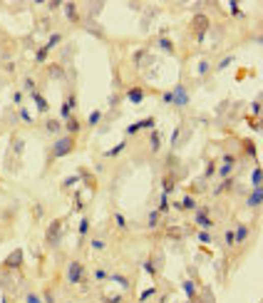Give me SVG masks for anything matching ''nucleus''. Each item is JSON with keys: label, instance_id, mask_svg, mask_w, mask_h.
Returning <instances> with one entry per match:
<instances>
[{"label": "nucleus", "instance_id": "obj_1", "mask_svg": "<svg viewBox=\"0 0 263 303\" xmlns=\"http://www.w3.org/2000/svg\"><path fill=\"white\" fill-rule=\"evenodd\" d=\"M77 147V139L75 137H70V134H65V137H57L55 142H52V147L47 149V164H52L55 159H62V157H67V154H72Z\"/></svg>", "mask_w": 263, "mask_h": 303}, {"label": "nucleus", "instance_id": "obj_2", "mask_svg": "<svg viewBox=\"0 0 263 303\" xmlns=\"http://www.w3.org/2000/svg\"><path fill=\"white\" fill-rule=\"evenodd\" d=\"M65 276H67V284L70 286H85V288H87V279H90V276H87V266L82 264V261H77V259H72V261H70V264H67V273H65Z\"/></svg>", "mask_w": 263, "mask_h": 303}, {"label": "nucleus", "instance_id": "obj_3", "mask_svg": "<svg viewBox=\"0 0 263 303\" xmlns=\"http://www.w3.org/2000/svg\"><path fill=\"white\" fill-rule=\"evenodd\" d=\"M62 226H65V219H52L50 224H47V231H45V244L50 248L60 246V241H62Z\"/></svg>", "mask_w": 263, "mask_h": 303}, {"label": "nucleus", "instance_id": "obj_4", "mask_svg": "<svg viewBox=\"0 0 263 303\" xmlns=\"http://www.w3.org/2000/svg\"><path fill=\"white\" fill-rule=\"evenodd\" d=\"M208 28H211V18H208L206 13H196V15L191 18V30H194V35H196L199 42H204Z\"/></svg>", "mask_w": 263, "mask_h": 303}, {"label": "nucleus", "instance_id": "obj_5", "mask_svg": "<svg viewBox=\"0 0 263 303\" xmlns=\"http://www.w3.org/2000/svg\"><path fill=\"white\" fill-rule=\"evenodd\" d=\"M194 224L199 229H204V231H208V229H214V219H211V209L208 207H196V211H194Z\"/></svg>", "mask_w": 263, "mask_h": 303}, {"label": "nucleus", "instance_id": "obj_6", "mask_svg": "<svg viewBox=\"0 0 263 303\" xmlns=\"http://www.w3.org/2000/svg\"><path fill=\"white\" fill-rule=\"evenodd\" d=\"M22 256H25V254H22V248H15V251H13V254H10V256L3 261V268H5V271H15V268H22Z\"/></svg>", "mask_w": 263, "mask_h": 303}, {"label": "nucleus", "instance_id": "obj_7", "mask_svg": "<svg viewBox=\"0 0 263 303\" xmlns=\"http://www.w3.org/2000/svg\"><path fill=\"white\" fill-rule=\"evenodd\" d=\"M62 130L70 134V137H77V134L82 132V122H80L75 114H72V117H67V119L62 122Z\"/></svg>", "mask_w": 263, "mask_h": 303}, {"label": "nucleus", "instance_id": "obj_8", "mask_svg": "<svg viewBox=\"0 0 263 303\" xmlns=\"http://www.w3.org/2000/svg\"><path fill=\"white\" fill-rule=\"evenodd\" d=\"M62 10H65V18L70 20V22H80L82 20V15H80V5L77 3H62Z\"/></svg>", "mask_w": 263, "mask_h": 303}, {"label": "nucleus", "instance_id": "obj_9", "mask_svg": "<svg viewBox=\"0 0 263 303\" xmlns=\"http://www.w3.org/2000/svg\"><path fill=\"white\" fill-rule=\"evenodd\" d=\"M174 189H176V174L174 171H167L164 176H162V194H174Z\"/></svg>", "mask_w": 263, "mask_h": 303}, {"label": "nucleus", "instance_id": "obj_10", "mask_svg": "<svg viewBox=\"0 0 263 303\" xmlns=\"http://www.w3.org/2000/svg\"><path fill=\"white\" fill-rule=\"evenodd\" d=\"M248 236H251V226H248V224H239V226L233 229V239H236V246H244L246 241H248Z\"/></svg>", "mask_w": 263, "mask_h": 303}, {"label": "nucleus", "instance_id": "obj_11", "mask_svg": "<svg viewBox=\"0 0 263 303\" xmlns=\"http://www.w3.org/2000/svg\"><path fill=\"white\" fill-rule=\"evenodd\" d=\"M124 97L129 99L132 105H139V102L147 97V90H144V87H139V85H134V87H129V90H127V95H124Z\"/></svg>", "mask_w": 263, "mask_h": 303}, {"label": "nucleus", "instance_id": "obj_12", "mask_svg": "<svg viewBox=\"0 0 263 303\" xmlns=\"http://www.w3.org/2000/svg\"><path fill=\"white\" fill-rule=\"evenodd\" d=\"M196 207H199V201H196L194 194H187V196L176 204V209H181V211H196Z\"/></svg>", "mask_w": 263, "mask_h": 303}, {"label": "nucleus", "instance_id": "obj_13", "mask_svg": "<svg viewBox=\"0 0 263 303\" xmlns=\"http://www.w3.org/2000/svg\"><path fill=\"white\" fill-rule=\"evenodd\" d=\"M171 99H174L171 105H179V107H184V105L189 102V92H184V87L179 85L176 90H171Z\"/></svg>", "mask_w": 263, "mask_h": 303}, {"label": "nucleus", "instance_id": "obj_14", "mask_svg": "<svg viewBox=\"0 0 263 303\" xmlns=\"http://www.w3.org/2000/svg\"><path fill=\"white\" fill-rule=\"evenodd\" d=\"M30 97H33V102L38 105V112H42V114H47V112H50V102H47L45 97L40 95V92H33Z\"/></svg>", "mask_w": 263, "mask_h": 303}, {"label": "nucleus", "instance_id": "obj_15", "mask_svg": "<svg viewBox=\"0 0 263 303\" xmlns=\"http://www.w3.org/2000/svg\"><path fill=\"white\" fill-rule=\"evenodd\" d=\"M159 149H162V134L156 132V130H151L149 132V152L151 154H156Z\"/></svg>", "mask_w": 263, "mask_h": 303}, {"label": "nucleus", "instance_id": "obj_16", "mask_svg": "<svg viewBox=\"0 0 263 303\" xmlns=\"http://www.w3.org/2000/svg\"><path fill=\"white\" fill-rule=\"evenodd\" d=\"M45 132L47 134H60L62 132V119H45Z\"/></svg>", "mask_w": 263, "mask_h": 303}, {"label": "nucleus", "instance_id": "obj_17", "mask_svg": "<svg viewBox=\"0 0 263 303\" xmlns=\"http://www.w3.org/2000/svg\"><path fill=\"white\" fill-rule=\"evenodd\" d=\"M246 207H248V209H258V207H261V187H253V194L246 199Z\"/></svg>", "mask_w": 263, "mask_h": 303}, {"label": "nucleus", "instance_id": "obj_18", "mask_svg": "<svg viewBox=\"0 0 263 303\" xmlns=\"http://www.w3.org/2000/svg\"><path fill=\"white\" fill-rule=\"evenodd\" d=\"M181 288H184V293L189 296V301H191V303H194L196 298H199V293H196V284H194L191 279H187V281L181 284Z\"/></svg>", "mask_w": 263, "mask_h": 303}, {"label": "nucleus", "instance_id": "obj_19", "mask_svg": "<svg viewBox=\"0 0 263 303\" xmlns=\"http://www.w3.org/2000/svg\"><path fill=\"white\" fill-rule=\"evenodd\" d=\"M169 209H171L169 196H167V194H162V196H159V207H156V211H159V214L164 216V214H169Z\"/></svg>", "mask_w": 263, "mask_h": 303}, {"label": "nucleus", "instance_id": "obj_20", "mask_svg": "<svg viewBox=\"0 0 263 303\" xmlns=\"http://www.w3.org/2000/svg\"><path fill=\"white\" fill-rule=\"evenodd\" d=\"M159 221H162V214L154 209V211H149V216H147V229H156Z\"/></svg>", "mask_w": 263, "mask_h": 303}, {"label": "nucleus", "instance_id": "obj_21", "mask_svg": "<svg viewBox=\"0 0 263 303\" xmlns=\"http://www.w3.org/2000/svg\"><path fill=\"white\" fill-rule=\"evenodd\" d=\"M231 187H233V176H228V179H221V184L214 189V194L219 196V194H224V191H231Z\"/></svg>", "mask_w": 263, "mask_h": 303}, {"label": "nucleus", "instance_id": "obj_22", "mask_svg": "<svg viewBox=\"0 0 263 303\" xmlns=\"http://www.w3.org/2000/svg\"><path fill=\"white\" fill-rule=\"evenodd\" d=\"M47 77H52V80H62V77H65L62 65H50V67H47Z\"/></svg>", "mask_w": 263, "mask_h": 303}, {"label": "nucleus", "instance_id": "obj_23", "mask_svg": "<svg viewBox=\"0 0 263 303\" xmlns=\"http://www.w3.org/2000/svg\"><path fill=\"white\" fill-rule=\"evenodd\" d=\"M60 42H62V35H60V33H52V35L47 38V42H45V47H47V50L52 53V50H55V47L60 45Z\"/></svg>", "mask_w": 263, "mask_h": 303}, {"label": "nucleus", "instance_id": "obj_24", "mask_svg": "<svg viewBox=\"0 0 263 303\" xmlns=\"http://www.w3.org/2000/svg\"><path fill=\"white\" fill-rule=\"evenodd\" d=\"M47 55H50V50H47L45 45H42V47H38V53H35V65H45Z\"/></svg>", "mask_w": 263, "mask_h": 303}, {"label": "nucleus", "instance_id": "obj_25", "mask_svg": "<svg viewBox=\"0 0 263 303\" xmlns=\"http://www.w3.org/2000/svg\"><path fill=\"white\" fill-rule=\"evenodd\" d=\"M114 224H117V229L119 231H127V219H124V214H119V211H114Z\"/></svg>", "mask_w": 263, "mask_h": 303}, {"label": "nucleus", "instance_id": "obj_26", "mask_svg": "<svg viewBox=\"0 0 263 303\" xmlns=\"http://www.w3.org/2000/svg\"><path fill=\"white\" fill-rule=\"evenodd\" d=\"M224 246H226V248H233V246H236V239H233V229H226V234H224Z\"/></svg>", "mask_w": 263, "mask_h": 303}, {"label": "nucleus", "instance_id": "obj_27", "mask_svg": "<svg viewBox=\"0 0 263 303\" xmlns=\"http://www.w3.org/2000/svg\"><path fill=\"white\" fill-rule=\"evenodd\" d=\"M154 296H156V288L151 286V288H147V291H142V293H139V303H147V301H151Z\"/></svg>", "mask_w": 263, "mask_h": 303}, {"label": "nucleus", "instance_id": "obj_28", "mask_svg": "<svg viewBox=\"0 0 263 303\" xmlns=\"http://www.w3.org/2000/svg\"><path fill=\"white\" fill-rule=\"evenodd\" d=\"M159 47H162L164 53H169V55H174V42H171L169 38H159Z\"/></svg>", "mask_w": 263, "mask_h": 303}, {"label": "nucleus", "instance_id": "obj_29", "mask_svg": "<svg viewBox=\"0 0 263 303\" xmlns=\"http://www.w3.org/2000/svg\"><path fill=\"white\" fill-rule=\"evenodd\" d=\"M99 119H102V110H94V112L90 114V119H87V127H97Z\"/></svg>", "mask_w": 263, "mask_h": 303}, {"label": "nucleus", "instance_id": "obj_30", "mask_svg": "<svg viewBox=\"0 0 263 303\" xmlns=\"http://www.w3.org/2000/svg\"><path fill=\"white\" fill-rule=\"evenodd\" d=\"M25 303H42V296H40L38 291H28L25 293Z\"/></svg>", "mask_w": 263, "mask_h": 303}, {"label": "nucleus", "instance_id": "obj_31", "mask_svg": "<svg viewBox=\"0 0 263 303\" xmlns=\"http://www.w3.org/2000/svg\"><path fill=\"white\" fill-rule=\"evenodd\" d=\"M214 174H216V162H214V159H208V164H206V169H204V179H211V176H214Z\"/></svg>", "mask_w": 263, "mask_h": 303}, {"label": "nucleus", "instance_id": "obj_32", "mask_svg": "<svg viewBox=\"0 0 263 303\" xmlns=\"http://www.w3.org/2000/svg\"><path fill=\"white\" fill-rule=\"evenodd\" d=\"M22 87H25V92H38V87H35V80L33 77H25V82H22Z\"/></svg>", "mask_w": 263, "mask_h": 303}, {"label": "nucleus", "instance_id": "obj_33", "mask_svg": "<svg viewBox=\"0 0 263 303\" xmlns=\"http://www.w3.org/2000/svg\"><path fill=\"white\" fill-rule=\"evenodd\" d=\"M144 271H147L149 276H156V261H154V259H147V261H144Z\"/></svg>", "mask_w": 263, "mask_h": 303}, {"label": "nucleus", "instance_id": "obj_34", "mask_svg": "<svg viewBox=\"0 0 263 303\" xmlns=\"http://www.w3.org/2000/svg\"><path fill=\"white\" fill-rule=\"evenodd\" d=\"M94 281H110V273L104 268H94Z\"/></svg>", "mask_w": 263, "mask_h": 303}, {"label": "nucleus", "instance_id": "obj_35", "mask_svg": "<svg viewBox=\"0 0 263 303\" xmlns=\"http://www.w3.org/2000/svg\"><path fill=\"white\" fill-rule=\"evenodd\" d=\"M42 303H55V291L52 288H45L42 291Z\"/></svg>", "mask_w": 263, "mask_h": 303}, {"label": "nucleus", "instance_id": "obj_36", "mask_svg": "<svg viewBox=\"0 0 263 303\" xmlns=\"http://www.w3.org/2000/svg\"><path fill=\"white\" fill-rule=\"evenodd\" d=\"M124 147H127V139H124V142H119V144H117L114 149H110V152H107L104 157H117V154H122V149H124Z\"/></svg>", "mask_w": 263, "mask_h": 303}, {"label": "nucleus", "instance_id": "obj_37", "mask_svg": "<svg viewBox=\"0 0 263 303\" xmlns=\"http://www.w3.org/2000/svg\"><path fill=\"white\" fill-rule=\"evenodd\" d=\"M77 231H80V236H87V231H90V219H87V216L80 221V229H77Z\"/></svg>", "mask_w": 263, "mask_h": 303}, {"label": "nucleus", "instance_id": "obj_38", "mask_svg": "<svg viewBox=\"0 0 263 303\" xmlns=\"http://www.w3.org/2000/svg\"><path fill=\"white\" fill-rule=\"evenodd\" d=\"M104 303H124L122 293H112V296H104Z\"/></svg>", "mask_w": 263, "mask_h": 303}, {"label": "nucleus", "instance_id": "obj_39", "mask_svg": "<svg viewBox=\"0 0 263 303\" xmlns=\"http://www.w3.org/2000/svg\"><path fill=\"white\" fill-rule=\"evenodd\" d=\"M20 119H22V122H25V124H33V114L28 112V110H25V107H20Z\"/></svg>", "mask_w": 263, "mask_h": 303}, {"label": "nucleus", "instance_id": "obj_40", "mask_svg": "<svg viewBox=\"0 0 263 303\" xmlns=\"http://www.w3.org/2000/svg\"><path fill=\"white\" fill-rule=\"evenodd\" d=\"M244 152H248V157H253V159H256V147H253V142H248V139H246V142H244Z\"/></svg>", "mask_w": 263, "mask_h": 303}, {"label": "nucleus", "instance_id": "obj_41", "mask_svg": "<svg viewBox=\"0 0 263 303\" xmlns=\"http://www.w3.org/2000/svg\"><path fill=\"white\" fill-rule=\"evenodd\" d=\"M199 241H201V244H211V231H204V229H201V231H199Z\"/></svg>", "mask_w": 263, "mask_h": 303}, {"label": "nucleus", "instance_id": "obj_42", "mask_svg": "<svg viewBox=\"0 0 263 303\" xmlns=\"http://www.w3.org/2000/svg\"><path fill=\"white\" fill-rule=\"evenodd\" d=\"M77 182H80V174H77V176H70V179H65V182H62V189H70V187L77 184Z\"/></svg>", "mask_w": 263, "mask_h": 303}, {"label": "nucleus", "instance_id": "obj_43", "mask_svg": "<svg viewBox=\"0 0 263 303\" xmlns=\"http://www.w3.org/2000/svg\"><path fill=\"white\" fill-rule=\"evenodd\" d=\"M92 248H94V251H104V248H107V244H104L102 239H92Z\"/></svg>", "mask_w": 263, "mask_h": 303}, {"label": "nucleus", "instance_id": "obj_44", "mask_svg": "<svg viewBox=\"0 0 263 303\" xmlns=\"http://www.w3.org/2000/svg\"><path fill=\"white\" fill-rule=\"evenodd\" d=\"M3 67H5V72H10V75L15 72V62H13V60H10V62H5Z\"/></svg>", "mask_w": 263, "mask_h": 303}, {"label": "nucleus", "instance_id": "obj_45", "mask_svg": "<svg viewBox=\"0 0 263 303\" xmlns=\"http://www.w3.org/2000/svg\"><path fill=\"white\" fill-rule=\"evenodd\" d=\"M208 70H211V65H208V62H201V65H199V72H201V75H206Z\"/></svg>", "mask_w": 263, "mask_h": 303}, {"label": "nucleus", "instance_id": "obj_46", "mask_svg": "<svg viewBox=\"0 0 263 303\" xmlns=\"http://www.w3.org/2000/svg\"><path fill=\"white\" fill-rule=\"evenodd\" d=\"M251 110H253V114H256V117H258V114H261V102H258V99H256V102H253V107H251Z\"/></svg>", "mask_w": 263, "mask_h": 303}, {"label": "nucleus", "instance_id": "obj_47", "mask_svg": "<svg viewBox=\"0 0 263 303\" xmlns=\"http://www.w3.org/2000/svg\"><path fill=\"white\" fill-rule=\"evenodd\" d=\"M228 8H231V13H233V15H241V10H239V5H236V3H228Z\"/></svg>", "mask_w": 263, "mask_h": 303}, {"label": "nucleus", "instance_id": "obj_48", "mask_svg": "<svg viewBox=\"0 0 263 303\" xmlns=\"http://www.w3.org/2000/svg\"><path fill=\"white\" fill-rule=\"evenodd\" d=\"M57 8H62V3H47V10H57Z\"/></svg>", "mask_w": 263, "mask_h": 303}, {"label": "nucleus", "instance_id": "obj_49", "mask_svg": "<svg viewBox=\"0 0 263 303\" xmlns=\"http://www.w3.org/2000/svg\"><path fill=\"white\" fill-rule=\"evenodd\" d=\"M5 45H8V38H5V35L0 33V50H5Z\"/></svg>", "mask_w": 263, "mask_h": 303}, {"label": "nucleus", "instance_id": "obj_50", "mask_svg": "<svg viewBox=\"0 0 263 303\" xmlns=\"http://www.w3.org/2000/svg\"><path fill=\"white\" fill-rule=\"evenodd\" d=\"M13 99H15V105H20V102H22V92H15V97H13Z\"/></svg>", "mask_w": 263, "mask_h": 303}]
</instances>
